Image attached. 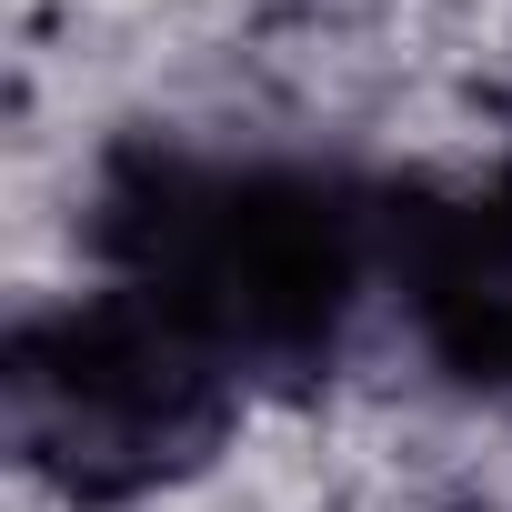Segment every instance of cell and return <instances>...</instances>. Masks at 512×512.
I'll return each mask as SVG.
<instances>
[{
  "mask_svg": "<svg viewBox=\"0 0 512 512\" xmlns=\"http://www.w3.org/2000/svg\"><path fill=\"white\" fill-rule=\"evenodd\" d=\"M402 302L462 382H512V171L422 201L392 241Z\"/></svg>",
  "mask_w": 512,
  "mask_h": 512,
  "instance_id": "3",
  "label": "cell"
},
{
  "mask_svg": "<svg viewBox=\"0 0 512 512\" xmlns=\"http://www.w3.org/2000/svg\"><path fill=\"white\" fill-rule=\"evenodd\" d=\"M221 362L131 292L71 302L11 342V432L71 492H141L221 422Z\"/></svg>",
  "mask_w": 512,
  "mask_h": 512,
  "instance_id": "2",
  "label": "cell"
},
{
  "mask_svg": "<svg viewBox=\"0 0 512 512\" xmlns=\"http://www.w3.org/2000/svg\"><path fill=\"white\" fill-rule=\"evenodd\" d=\"M111 292L161 312L221 372L302 362L362 292V211L272 161H131L101 201Z\"/></svg>",
  "mask_w": 512,
  "mask_h": 512,
  "instance_id": "1",
  "label": "cell"
}]
</instances>
